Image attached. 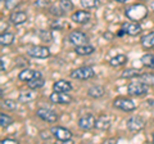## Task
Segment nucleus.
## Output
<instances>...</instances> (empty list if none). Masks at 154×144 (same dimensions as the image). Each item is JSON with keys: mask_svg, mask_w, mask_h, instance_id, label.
I'll return each mask as SVG.
<instances>
[{"mask_svg": "<svg viewBox=\"0 0 154 144\" xmlns=\"http://www.w3.org/2000/svg\"><path fill=\"white\" fill-rule=\"evenodd\" d=\"M104 94H105V89L102 85H93L88 89V95L94 99L102 98V97H104Z\"/></svg>", "mask_w": 154, "mask_h": 144, "instance_id": "19", "label": "nucleus"}, {"mask_svg": "<svg viewBox=\"0 0 154 144\" xmlns=\"http://www.w3.org/2000/svg\"><path fill=\"white\" fill-rule=\"evenodd\" d=\"M113 107L119 109L123 112H132L136 109V103L130 98H125V97H118L113 100Z\"/></svg>", "mask_w": 154, "mask_h": 144, "instance_id": "5", "label": "nucleus"}, {"mask_svg": "<svg viewBox=\"0 0 154 144\" xmlns=\"http://www.w3.org/2000/svg\"><path fill=\"white\" fill-rule=\"evenodd\" d=\"M137 80L143 81L144 84H146L149 86L154 85V72H146V74H140L137 76Z\"/></svg>", "mask_w": 154, "mask_h": 144, "instance_id": "28", "label": "nucleus"}, {"mask_svg": "<svg viewBox=\"0 0 154 144\" xmlns=\"http://www.w3.org/2000/svg\"><path fill=\"white\" fill-rule=\"evenodd\" d=\"M139 75H140V70H136V68H127L121 72L122 79H137Z\"/></svg>", "mask_w": 154, "mask_h": 144, "instance_id": "27", "label": "nucleus"}, {"mask_svg": "<svg viewBox=\"0 0 154 144\" xmlns=\"http://www.w3.org/2000/svg\"><path fill=\"white\" fill-rule=\"evenodd\" d=\"M35 5L40 9H44V8H49L50 7V2L49 0H36L35 2Z\"/></svg>", "mask_w": 154, "mask_h": 144, "instance_id": "35", "label": "nucleus"}, {"mask_svg": "<svg viewBox=\"0 0 154 144\" xmlns=\"http://www.w3.org/2000/svg\"><path fill=\"white\" fill-rule=\"evenodd\" d=\"M75 53L77 55L81 57H86V55H91L93 53H95V48L90 44H84V45H77L75 46Z\"/></svg>", "mask_w": 154, "mask_h": 144, "instance_id": "20", "label": "nucleus"}, {"mask_svg": "<svg viewBox=\"0 0 154 144\" xmlns=\"http://www.w3.org/2000/svg\"><path fill=\"white\" fill-rule=\"evenodd\" d=\"M14 33L12 32H2V36H0V44H2V46H9L12 45L14 42Z\"/></svg>", "mask_w": 154, "mask_h": 144, "instance_id": "23", "label": "nucleus"}, {"mask_svg": "<svg viewBox=\"0 0 154 144\" xmlns=\"http://www.w3.org/2000/svg\"><path fill=\"white\" fill-rule=\"evenodd\" d=\"M140 61H141V63H143L144 67L150 68V70H154V54H150V53L144 54Z\"/></svg>", "mask_w": 154, "mask_h": 144, "instance_id": "26", "label": "nucleus"}, {"mask_svg": "<svg viewBox=\"0 0 154 144\" xmlns=\"http://www.w3.org/2000/svg\"><path fill=\"white\" fill-rule=\"evenodd\" d=\"M95 121H96V118L93 116V114L88 113V114H84V116H81L79 118L77 125H79V127L81 129V130L89 131V130H91V129H95Z\"/></svg>", "mask_w": 154, "mask_h": 144, "instance_id": "11", "label": "nucleus"}, {"mask_svg": "<svg viewBox=\"0 0 154 144\" xmlns=\"http://www.w3.org/2000/svg\"><path fill=\"white\" fill-rule=\"evenodd\" d=\"M48 11H49V13L51 14V16H54V17H57V18L63 17L64 14H66V12L60 8L59 3H58V4H50V7L48 8Z\"/></svg>", "mask_w": 154, "mask_h": 144, "instance_id": "24", "label": "nucleus"}, {"mask_svg": "<svg viewBox=\"0 0 154 144\" xmlns=\"http://www.w3.org/2000/svg\"><path fill=\"white\" fill-rule=\"evenodd\" d=\"M90 18H91V14L88 11H84V9L75 12L71 16V20L75 23H77V25H85V23H88L90 21Z\"/></svg>", "mask_w": 154, "mask_h": 144, "instance_id": "14", "label": "nucleus"}, {"mask_svg": "<svg viewBox=\"0 0 154 144\" xmlns=\"http://www.w3.org/2000/svg\"><path fill=\"white\" fill-rule=\"evenodd\" d=\"M27 13L26 12H22V11H18V12H12L11 16H9V22L13 23L14 26H19V25H23L26 21H27Z\"/></svg>", "mask_w": 154, "mask_h": 144, "instance_id": "16", "label": "nucleus"}, {"mask_svg": "<svg viewBox=\"0 0 154 144\" xmlns=\"http://www.w3.org/2000/svg\"><path fill=\"white\" fill-rule=\"evenodd\" d=\"M49 99L54 104H69L73 100V98L68 93H62V92H53Z\"/></svg>", "mask_w": 154, "mask_h": 144, "instance_id": "12", "label": "nucleus"}, {"mask_svg": "<svg viewBox=\"0 0 154 144\" xmlns=\"http://www.w3.org/2000/svg\"><path fill=\"white\" fill-rule=\"evenodd\" d=\"M21 3L22 0H4V7L7 11H14Z\"/></svg>", "mask_w": 154, "mask_h": 144, "instance_id": "32", "label": "nucleus"}, {"mask_svg": "<svg viewBox=\"0 0 154 144\" xmlns=\"http://www.w3.org/2000/svg\"><path fill=\"white\" fill-rule=\"evenodd\" d=\"M27 55L31 57V58H36V59H45L50 57V50L48 46L35 45V46H31L27 50Z\"/></svg>", "mask_w": 154, "mask_h": 144, "instance_id": "7", "label": "nucleus"}, {"mask_svg": "<svg viewBox=\"0 0 154 144\" xmlns=\"http://www.w3.org/2000/svg\"><path fill=\"white\" fill-rule=\"evenodd\" d=\"M38 37H40L41 41H45V42H50L51 41V32L50 31H45V30H40L37 32Z\"/></svg>", "mask_w": 154, "mask_h": 144, "instance_id": "33", "label": "nucleus"}, {"mask_svg": "<svg viewBox=\"0 0 154 144\" xmlns=\"http://www.w3.org/2000/svg\"><path fill=\"white\" fill-rule=\"evenodd\" d=\"M51 136H54L57 140L64 142V143H72V133L67 127L63 126H53L50 129Z\"/></svg>", "mask_w": 154, "mask_h": 144, "instance_id": "6", "label": "nucleus"}, {"mask_svg": "<svg viewBox=\"0 0 154 144\" xmlns=\"http://www.w3.org/2000/svg\"><path fill=\"white\" fill-rule=\"evenodd\" d=\"M127 92L132 97H143V95H146L149 93V85L144 84L140 80L131 81L127 86Z\"/></svg>", "mask_w": 154, "mask_h": 144, "instance_id": "2", "label": "nucleus"}, {"mask_svg": "<svg viewBox=\"0 0 154 144\" xmlns=\"http://www.w3.org/2000/svg\"><path fill=\"white\" fill-rule=\"evenodd\" d=\"M140 32H141V26L139 25V22L130 21V22L122 23V26H121V28H119V31H118L117 35L118 36H123V35L137 36Z\"/></svg>", "mask_w": 154, "mask_h": 144, "instance_id": "4", "label": "nucleus"}, {"mask_svg": "<svg viewBox=\"0 0 154 144\" xmlns=\"http://www.w3.org/2000/svg\"><path fill=\"white\" fill-rule=\"evenodd\" d=\"M140 44L144 49H154V31L144 35L140 40Z\"/></svg>", "mask_w": 154, "mask_h": 144, "instance_id": "21", "label": "nucleus"}, {"mask_svg": "<svg viewBox=\"0 0 154 144\" xmlns=\"http://www.w3.org/2000/svg\"><path fill=\"white\" fill-rule=\"evenodd\" d=\"M126 126L131 133H139L145 127V120L141 116H131L127 120Z\"/></svg>", "mask_w": 154, "mask_h": 144, "instance_id": "9", "label": "nucleus"}, {"mask_svg": "<svg viewBox=\"0 0 154 144\" xmlns=\"http://www.w3.org/2000/svg\"><path fill=\"white\" fill-rule=\"evenodd\" d=\"M125 14L130 21L134 22H140L148 16V8L144 4H134V5L126 8Z\"/></svg>", "mask_w": 154, "mask_h": 144, "instance_id": "1", "label": "nucleus"}, {"mask_svg": "<svg viewBox=\"0 0 154 144\" xmlns=\"http://www.w3.org/2000/svg\"><path fill=\"white\" fill-rule=\"evenodd\" d=\"M67 41L72 45H84V44H89V37L85 32L82 31H72L68 36H67Z\"/></svg>", "mask_w": 154, "mask_h": 144, "instance_id": "8", "label": "nucleus"}, {"mask_svg": "<svg viewBox=\"0 0 154 144\" xmlns=\"http://www.w3.org/2000/svg\"><path fill=\"white\" fill-rule=\"evenodd\" d=\"M117 3H121V4H123V3H126V2H128V0H116Z\"/></svg>", "mask_w": 154, "mask_h": 144, "instance_id": "40", "label": "nucleus"}, {"mask_svg": "<svg viewBox=\"0 0 154 144\" xmlns=\"http://www.w3.org/2000/svg\"><path fill=\"white\" fill-rule=\"evenodd\" d=\"M2 107L8 109V111H16L17 109V102L16 100H12V99H3L2 100Z\"/></svg>", "mask_w": 154, "mask_h": 144, "instance_id": "30", "label": "nucleus"}, {"mask_svg": "<svg viewBox=\"0 0 154 144\" xmlns=\"http://www.w3.org/2000/svg\"><path fill=\"white\" fill-rule=\"evenodd\" d=\"M112 125V118H110L108 114H102L96 118L95 121V129L96 130H102V131H105L108 130Z\"/></svg>", "mask_w": 154, "mask_h": 144, "instance_id": "15", "label": "nucleus"}, {"mask_svg": "<svg viewBox=\"0 0 154 144\" xmlns=\"http://www.w3.org/2000/svg\"><path fill=\"white\" fill-rule=\"evenodd\" d=\"M69 76L75 80H80V81H85V80H90L95 76V71L89 66H82L79 68L73 70L69 74Z\"/></svg>", "mask_w": 154, "mask_h": 144, "instance_id": "3", "label": "nucleus"}, {"mask_svg": "<svg viewBox=\"0 0 154 144\" xmlns=\"http://www.w3.org/2000/svg\"><path fill=\"white\" fill-rule=\"evenodd\" d=\"M36 116L40 117L42 121H46L49 124H54L58 121V118H59L58 113L49 108H38L36 111Z\"/></svg>", "mask_w": 154, "mask_h": 144, "instance_id": "10", "label": "nucleus"}, {"mask_svg": "<svg viewBox=\"0 0 154 144\" xmlns=\"http://www.w3.org/2000/svg\"><path fill=\"white\" fill-rule=\"evenodd\" d=\"M0 63H2V71H5V63H4V58L0 59Z\"/></svg>", "mask_w": 154, "mask_h": 144, "instance_id": "39", "label": "nucleus"}, {"mask_svg": "<svg viewBox=\"0 0 154 144\" xmlns=\"http://www.w3.org/2000/svg\"><path fill=\"white\" fill-rule=\"evenodd\" d=\"M153 143H154V133H153Z\"/></svg>", "mask_w": 154, "mask_h": 144, "instance_id": "41", "label": "nucleus"}, {"mask_svg": "<svg viewBox=\"0 0 154 144\" xmlns=\"http://www.w3.org/2000/svg\"><path fill=\"white\" fill-rule=\"evenodd\" d=\"M66 26H67V23L63 22L62 20H57V21L51 25V27H53V28H57V30H63V27H66Z\"/></svg>", "mask_w": 154, "mask_h": 144, "instance_id": "36", "label": "nucleus"}, {"mask_svg": "<svg viewBox=\"0 0 154 144\" xmlns=\"http://www.w3.org/2000/svg\"><path fill=\"white\" fill-rule=\"evenodd\" d=\"M45 85V80L44 77H36V79H33L31 81H27V86L30 89H33V90H37V89H41L42 86Z\"/></svg>", "mask_w": 154, "mask_h": 144, "instance_id": "25", "label": "nucleus"}, {"mask_svg": "<svg viewBox=\"0 0 154 144\" xmlns=\"http://www.w3.org/2000/svg\"><path fill=\"white\" fill-rule=\"evenodd\" d=\"M81 5H82V8L85 9H95L99 7L100 2L99 0H80Z\"/></svg>", "mask_w": 154, "mask_h": 144, "instance_id": "31", "label": "nucleus"}, {"mask_svg": "<svg viewBox=\"0 0 154 144\" xmlns=\"http://www.w3.org/2000/svg\"><path fill=\"white\" fill-rule=\"evenodd\" d=\"M41 72L36 71V70H31V68H23L21 72L18 74V80L19 81H31L36 77H41Z\"/></svg>", "mask_w": 154, "mask_h": 144, "instance_id": "13", "label": "nucleus"}, {"mask_svg": "<svg viewBox=\"0 0 154 144\" xmlns=\"http://www.w3.org/2000/svg\"><path fill=\"white\" fill-rule=\"evenodd\" d=\"M59 5L64 12H69L73 9V3L71 0H59Z\"/></svg>", "mask_w": 154, "mask_h": 144, "instance_id": "34", "label": "nucleus"}, {"mask_svg": "<svg viewBox=\"0 0 154 144\" xmlns=\"http://www.w3.org/2000/svg\"><path fill=\"white\" fill-rule=\"evenodd\" d=\"M127 63V57L125 54H117L109 59V66L112 67H121Z\"/></svg>", "mask_w": 154, "mask_h": 144, "instance_id": "22", "label": "nucleus"}, {"mask_svg": "<svg viewBox=\"0 0 154 144\" xmlns=\"http://www.w3.org/2000/svg\"><path fill=\"white\" fill-rule=\"evenodd\" d=\"M2 143L3 144H5V143H18L17 140H16V139H3V140H2Z\"/></svg>", "mask_w": 154, "mask_h": 144, "instance_id": "37", "label": "nucleus"}, {"mask_svg": "<svg viewBox=\"0 0 154 144\" xmlns=\"http://www.w3.org/2000/svg\"><path fill=\"white\" fill-rule=\"evenodd\" d=\"M36 97H37L36 90L28 88V90H23V92L19 93L18 102L19 103H31V102H33V100L36 99Z\"/></svg>", "mask_w": 154, "mask_h": 144, "instance_id": "17", "label": "nucleus"}, {"mask_svg": "<svg viewBox=\"0 0 154 144\" xmlns=\"http://www.w3.org/2000/svg\"><path fill=\"white\" fill-rule=\"evenodd\" d=\"M53 90L54 92H62V93H68L72 90V84L66 80H58L53 84Z\"/></svg>", "mask_w": 154, "mask_h": 144, "instance_id": "18", "label": "nucleus"}, {"mask_svg": "<svg viewBox=\"0 0 154 144\" xmlns=\"http://www.w3.org/2000/svg\"><path fill=\"white\" fill-rule=\"evenodd\" d=\"M0 25H2V32H5L8 30V25L7 23H4V21L0 22Z\"/></svg>", "mask_w": 154, "mask_h": 144, "instance_id": "38", "label": "nucleus"}, {"mask_svg": "<svg viewBox=\"0 0 154 144\" xmlns=\"http://www.w3.org/2000/svg\"><path fill=\"white\" fill-rule=\"evenodd\" d=\"M13 122H14V120H13L12 116H9V114L5 113V112H2V113H0V126H2L3 129L9 127Z\"/></svg>", "mask_w": 154, "mask_h": 144, "instance_id": "29", "label": "nucleus"}]
</instances>
